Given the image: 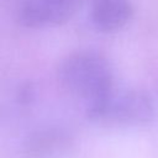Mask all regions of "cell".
<instances>
[{
	"label": "cell",
	"mask_w": 158,
	"mask_h": 158,
	"mask_svg": "<svg viewBox=\"0 0 158 158\" xmlns=\"http://www.w3.org/2000/svg\"><path fill=\"white\" fill-rule=\"evenodd\" d=\"M88 120L107 127H137L153 121L154 101L143 89L115 85L101 98L86 104Z\"/></svg>",
	"instance_id": "2"
},
{
	"label": "cell",
	"mask_w": 158,
	"mask_h": 158,
	"mask_svg": "<svg viewBox=\"0 0 158 158\" xmlns=\"http://www.w3.org/2000/svg\"><path fill=\"white\" fill-rule=\"evenodd\" d=\"M75 146L74 133L64 126L52 125L33 130L21 146L25 158H54Z\"/></svg>",
	"instance_id": "4"
},
{
	"label": "cell",
	"mask_w": 158,
	"mask_h": 158,
	"mask_svg": "<svg viewBox=\"0 0 158 158\" xmlns=\"http://www.w3.org/2000/svg\"><path fill=\"white\" fill-rule=\"evenodd\" d=\"M59 84L72 95L86 104L101 98L115 83L114 67L100 51L85 48L75 49L63 56L56 68Z\"/></svg>",
	"instance_id": "1"
},
{
	"label": "cell",
	"mask_w": 158,
	"mask_h": 158,
	"mask_svg": "<svg viewBox=\"0 0 158 158\" xmlns=\"http://www.w3.org/2000/svg\"><path fill=\"white\" fill-rule=\"evenodd\" d=\"M83 0H16L15 17L27 28L56 27L69 21Z\"/></svg>",
	"instance_id": "3"
},
{
	"label": "cell",
	"mask_w": 158,
	"mask_h": 158,
	"mask_svg": "<svg viewBox=\"0 0 158 158\" xmlns=\"http://www.w3.org/2000/svg\"><path fill=\"white\" fill-rule=\"evenodd\" d=\"M133 0H89V19L101 33H115L133 16Z\"/></svg>",
	"instance_id": "5"
},
{
	"label": "cell",
	"mask_w": 158,
	"mask_h": 158,
	"mask_svg": "<svg viewBox=\"0 0 158 158\" xmlns=\"http://www.w3.org/2000/svg\"><path fill=\"white\" fill-rule=\"evenodd\" d=\"M17 101L21 105H28L30 102L33 101L35 99V89L30 85V84H25L22 85L19 91H17V96H16Z\"/></svg>",
	"instance_id": "6"
}]
</instances>
